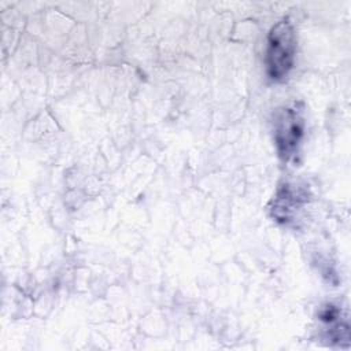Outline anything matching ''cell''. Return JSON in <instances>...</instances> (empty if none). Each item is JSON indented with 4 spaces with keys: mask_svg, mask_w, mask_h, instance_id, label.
Returning <instances> with one entry per match:
<instances>
[{
    "mask_svg": "<svg viewBox=\"0 0 351 351\" xmlns=\"http://www.w3.org/2000/svg\"><path fill=\"white\" fill-rule=\"evenodd\" d=\"M296 55V34L288 18L278 21L267 34L266 71L274 81L284 80L293 67Z\"/></svg>",
    "mask_w": 351,
    "mask_h": 351,
    "instance_id": "cell-1",
    "label": "cell"
},
{
    "mask_svg": "<svg viewBox=\"0 0 351 351\" xmlns=\"http://www.w3.org/2000/svg\"><path fill=\"white\" fill-rule=\"evenodd\" d=\"M304 136V117L299 104L284 106L274 114V143L284 162L295 159Z\"/></svg>",
    "mask_w": 351,
    "mask_h": 351,
    "instance_id": "cell-2",
    "label": "cell"
},
{
    "mask_svg": "<svg viewBox=\"0 0 351 351\" xmlns=\"http://www.w3.org/2000/svg\"><path fill=\"white\" fill-rule=\"evenodd\" d=\"M307 202V191L295 184L285 182L278 188L273 206L270 208L271 217L282 223H287L292 219L295 211L300 208Z\"/></svg>",
    "mask_w": 351,
    "mask_h": 351,
    "instance_id": "cell-3",
    "label": "cell"
},
{
    "mask_svg": "<svg viewBox=\"0 0 351 351\" xmlns=\"http://www.w3.org/2000/svg\"><path fill=\"white\" fill-rule=\"evenodd\" d=\"M341 314L340 310L336 306L328 304L324 307L319 313V319L324 324L325 329L328 330V339L333 343H341L348 341L350 339V332H348V325L346 322H341Z\"/></svg>",
    "mask_w": 351,
    "mask_h": 351,
    "instance_id": "cell-4",
    "label": "cell"
}]
</instances>
